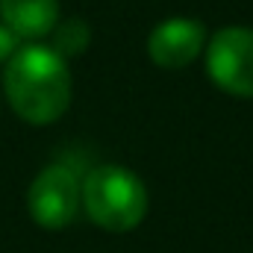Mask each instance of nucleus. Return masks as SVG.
Segmentation results:
<instances>
[{
    "instance_id": "7",
    "label": "nucleus",
    "mask_w": 253,
    "mask_h": 253,
    "mask_svg": "<svg viewBox=\"0 0 253 253\" xmlns=\"http://www.w3.org/2000/svg\"><path fill=\"white\" fill-rule=\"evenodd\" d=\"M53 50L62 56V59H71V56H80L85 47H88V42H91V30H88V24L83 21V18H68V21H59L56 27H53Z\"/></svg>"
},
{
    "instance_id": "3",
    "label": "nucleus",
    "mask_w": 253,
    "mask_h": 253,
    "mask_svg": "<svg viewBox=\"0 0 253 253\" xmlns=\"http://www.w3.org/2000/svg\"><path fill=\"white\" fill-rule=\"evenodd\" d=\"M206 77L233 97H253V30H218L206 44Z\"/></svg>"
},
{
    "instance_id": "1",
    "label": "nucleus",
    "mask_w": 253,
    "mask_h": 253,
    "mask_svg": "<svg viewBox=\"0 0 253 253\" xmlns=\"http://www.w3.org/2000/svg\"><path fill=\"white\" fill-rule=\"evenodd\" d=\"M3 88L15 115L36 126L59 121L71 106V71L50 44H21L6 62Z\"/></svg>"
},
{
    "instance_id": "8",
    "label": "nucleus",
    "mask_w": 253,
    "mask_h": 253,
    "mask_svg": "<svg viewBox=\"0 0 253 253\" xmlns=\"http://www.w3.org/2000/svg\"><path fill=\"white\" fill-rule=\"evenodd\" d=\"M21 44H18V36L9 30V27H3L0 24V65L9 62L12 56H15V50H18Z\"/></svg>"
},
{
    "instance_id": "5",
    "label": "nucleus",
    "mask_w": 253,
    "mask_h": 253,
    "mask_svg": "<svg viewBox=\"0 0 253 253\" xmlns=\"http://www.w3.org/2000/svg\"><path fill=\"white\" fill-rule=\"evenodd\" d=\"M206 47V27L194 18H168L153 27L147 39V53L153 65L180 71L191 65Z\"/></svg>"
},
{
    "instance_id": "6",
    "label": "nucleus",
    "mask_w": 253,
    "mask_h": 253,
    "mask_svg": "<svg viewBox=\"0 0 253 253\" xmlns=\"http://www.w3.org/2000/svg\"><path fill=\"white\" fill-rule=\"evenodd\" d=\"M0 24L18 42H39L59 24V0H0Z\"/></svg>"
},
{
    "instance_id": "2",
    "label": "nucleus",
    "mask_w": 253,
    "mask_h": 253,
    "mask_svg": "<svg viewBox=\"0 0 253 253\" xmlns=\"http://www.w3.org/2000/svg\"><path fill=\"white\" fill-rule=\"evenodd\" d=\"M85 215L109 233H126L147 215V189L124 165H97L83 180Z\"/></svg>"
},
{
    "instance_id": "4",
    "label": "nucleus",
    "mask_w": 253,
    "mask_h": 253,
    "mask_svg": "<svg viewBox=\"0 0 253 253\" xmlns=\"http://www.w3.org/2000/svg\"><path fill=\"white\" fill-rule=\"evenodd\" d=\"M80 177L74 168H68L62 162L47 165L44 171H39V177L30 183L27 191V209L33 215V221L44 230H62L68 227L77 212H80Z\"/></svg>"
}]
</instances>
